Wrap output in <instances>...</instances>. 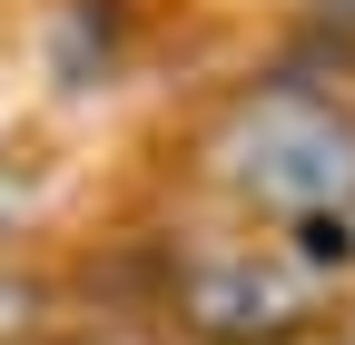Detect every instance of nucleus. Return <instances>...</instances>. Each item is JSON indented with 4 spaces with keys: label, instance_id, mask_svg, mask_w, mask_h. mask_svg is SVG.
Wrapping results in <instances>:
<instances>
[{
    "label": "nucleus",
    "instance_id": "obj_4",
    "mask_svg": "<svg viewBox=\"0 0 355 345\" xmlns=\"http://www.w3.org/2000/svg\"><path fill=\"white\" fill-rule=\"evenodd\" d=\"M336 345H355V306H345V326H336Z\"/></svg>",
    "mask_w": 355,
    "mask_h": 345
},
{
    "label": "nucleus",
    "instance_id": "obj_2",
    "mask_svg": "<svg viewBox=\"0 0 355 345\" xmlns=\"http://www.w3.org/2000/svg\"><path fill=\"white\" fill-rule=\"evenodd\" d=\"M168 306L178 326L198 335H227V345H277L306 326V267L286 256V267H257V256H188V267L168 276Z\"/></svg>",
    "mask_w": 355,
    "mask_h": 345
},
{
    "label": "nucleus",
    "instance_id": "obj_1",
    "mask_svg": "<svg viewBox=\"0 0 355 345\" xmlns=\"http://www.w3.org/2000/svg\"><path fill=\"white\" fill-rule=\"evenodd\" d=\"M207 158L266 207L286 218H316V207H345L355 197V118H336L326 99L306 89H257L237 99V118L207 139Z\"/></svg>",
    "mask_w": 355,
    "mask_h": 345
},
{
    "label": "nucleus",
    "instance_id": "obj_3",
    "mask_svg": "<svg viewBox=\"0 0 355 345\" xmlns=\"http://www.w3.org/2000/svg\"><path fill=\"white\" fill-rule=\"evenodd\" d=\"M50 316H60V286H50V276H30V267H0V345H30Z\"/></svg>",
    "mask_w": 355,
    "mask_h": 345
}]
</instances>
